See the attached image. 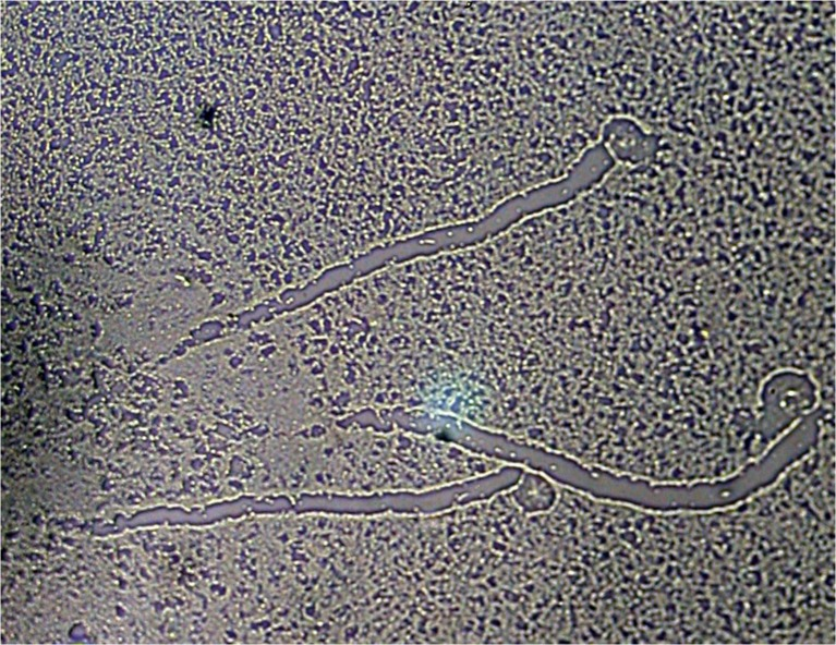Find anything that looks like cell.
I'll list each match as a JSON object with an SVG mask.
<instances>
[{
    "label": "cell",
    "mask_w": 836,
    "mask_h": 645,
    "mask_svg": "<svg viewBox=\"0 0 836 645\" xmlns=\"http://www.w3.org/2000/svg\"><path fill=\"white\" fill-rule=\"evenodd\" d=\"M452 557L462 611L478 644L574 643L579 569L552 496L518 477L470 501Z\"/></svg>",
    "instance_id": "1"
},
{
    "label": "cell",
    "mask_w": 836,
    "mask_h": 645,
    "mask_svg": "<svg viewBox=\"0 0 836 645\" xmlns=\"http://www.w3.org/2000/svg\"><path fill=\"white\" fill-rule=\"evenodd\" d=\"M583 102V117L586 115V102L582 99ZM585 133H586V118H585ZM586 151H587V133H586Z\"/></svg>",
    "instance_id": "2"
}]
</instances>
